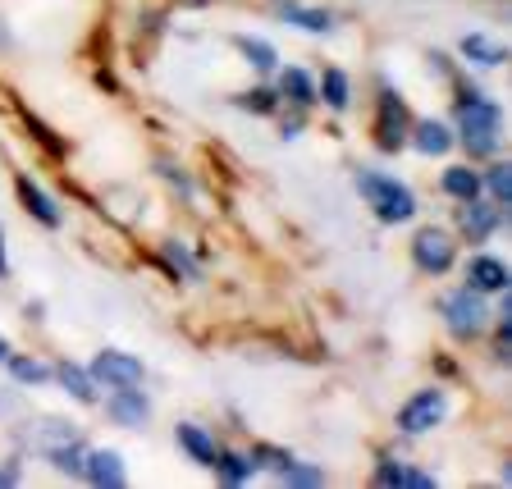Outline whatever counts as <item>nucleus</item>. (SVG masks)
Instances as JSON below:
<instances>
[{"label": "nucleus", "mask_w": 512, "mask_h": 489, "mask_svg": "<svg viewBox=\"0 0 512 489\" xmlns=\"http://www.w3.org/2000/svg\"><path fill=\"white\" fill-rule=\"evenodd\" d=\"M444 192L458 197V202H471V197H480V174L467 170V165H453V170L444 174Z\"/></svg>", "instance_id": "nucleus-21"}, {"label": "nucleus", "mask_w": 512, "mask_h": 489, "mask_svg": "<svg viewBox=\"0 0 512 489\" xmlns=\"http://www.w3.org/2000/svg\"><path fill=\"white\" fill-rule=\"evenodd\" d=\"M60 384L69 389V394L78 398V403H96V384H92V371H83V366H74V362H60Z\"/></svg>", "instance_id": "nucleus-19"}, {"label": "nucleus", "mask_w": 512, "mask_h": 489, "mask_svg": "<svg viewBox=\"0 0 512 489\" xmlns=\"http://www.w3.org/2000/svg\"><path fill=\"white\" fill-rule=\"evenodd\" d=\"M92 380H101L106 389H128V384H142V362L133 357V352H96L92 362Z\"/></svg>", "instance_id": "nucleus-7"}, {"label": "nucleus", "mask_w": 512, "mask_h": 489, "mask_svg": "<svg viewBox=\"0 0 512 489\" xmlns=\"http://www.w3.org/2000/svg\"><path fill=\"white\" fill-rule=\"evenodd\" d=\"M448 403H444V389H421L416 398H407L403 412H398V430L403 435H426V430H435L439 421H444Z\"/></svg>", "instance_id": "nucleus-5"}, {"label": "nucleus", "mask_w": 512, "mask_h": 489, "mask_svg": "<svg viewBox=\"0 0 512 489\" xmlns=\"http://www.w3.org/2000/svg\"><path fill=\"white\" fill-rule=\"evenodd\" d=\"M46 458H51V467H55V471H69V476H83V458H87V453L74 444V439H69V444L51 448Z\"/></svg>", "instance_id": "nucleus-24"}, {"label": "nucleus", "mask_w": 512, "mask_h": 489, "mask_svg": "<svg viewBox=\"0 0 512 489\" xmlns=\"http://www.w3.org/2000/svg\"><path fill=\"white\" fill-rule=\"evenodd\" d=\"M170 261H174V266H179V270H188V279H197V266H192V261H188V252H183L179 243H170Z\"/></svg>", "instance_id": "nucleus-30"}, {"label": "nucleus", "mask_w": 512, "mask_h": 489, "mask_svg": "<svg viewBox=\"0 0 512 489\" xmlns=\"http://www.w3.org/2000/svg\"><path fill=\"white\" fill-rule=\"evenodd\" d=\"M19 202H23V211L37 215L46 229H60V224H64V211L51 202V197H46L42 188H37V183L28 179V174H19Z\"/></svg>", "instance_id": "nucleus-10"}, {"label": "nucleus", "mask_w": 512, "mask_h": 489, "mask_svg": "<svg viewBox=\"0 0 512 489\" xmlns=\"http://www.w3.org/2000/svg\"><path fill=\"white\" fill-rule=\"evenodd\" d=\"M5 357H10V343H5V339H0V362H5Z\"/></svg>", "instance_id": "nucleus-33"}, {"label": "nucleus", "mask_w": 512, "mask_h": 489, "mask_svg": "<svg viewBox=\"0 0 512 489\" xmlns=\"http://www.w3.org/2000/svg\"><path fill=\"white\" fill-rule=\"evenodd\" d=\"M412 261L421 275H444V270L453 266V238H448L444 229H421V234L412 238Z\"/></svg>", "instance_id": "nucleus-6"}, {"label": "nucleus", "mask_w": 512, "mask_h": 489, "mask_svg": "<svg viewBox=\"0 0 512 489\" xmlns=\"http://www.w3.org/2000/svg\"><path fill=\"white\" fill-rule=\"evenodd\" d=\"M458 128H462V147L471 156H494L499 151V133H503V110L494 101H485L480 92H462L458 96Z\"/></svg>", "instance_id": "nucleus-1"}, {"label": "nucleus", "mask_w": 512, "mask_h": 489, "mask_svg": "<svg viewBox=\"0 0 512 489\" xmlns=\"http://www.w3.org/2000/svg\"><path fill=\"white\" fill-rule=\"evenodd\" d=\"M215 476L224 480V485H243V480L256 476V462L243 458V453H215Z\"/></svg>", "instance_id": "nucleus-16"}, {"label": "nucleus", "mask_w": 512, "mask_h": 489, "mask_svg": "<svg viewBox=\"0 0 512 489\" xmlns=\"http://www.w3.org/2000/svg\"><path fill=\"white\" fill-rule=\"evenodd\" d=\"M503 220V206H485L471 197L467 206H462V234L471 238V243H480V238H490L494 234V224Z\"/></svg>", "instance_id": "nucleus-12"}, {"label": "nucleus", "mask_w": 512, "mask_h": 489, "mask_svg": "<svg viewBox=\"0 0 512 489\" xmlns=\"http://www.w3.org/2000/svg\"><path fill=\"white\" fill-rule=\"evenodd\" d=\"M238 106L252 110V115H270V110L279 106V96L266 92V87H256V92H243V96H238Z\"/></svg>", "instance_id": "nucleus-28"}, {"label": "nucleus", "mask_w": 512, "mask_h": 489, "mask_svg": "<svg viewBox=\"0 0 512 489\" xmlns=\"http://www.w3.org/2000/svg\"><path fill=\"white\" fill-rule=\"evenodd\" d=\"M279 14H284L288 23H298L302 32H330V28H334V19H330L325 10H307V5H288V0L279 5Z\"/></svg>", "instance_id": "nucleus-22"}, {"label": "nucleus", "mask_w": 512, "mask_h": 489, "mask_svg": "<svg viewBox=\"0 0 512 489\" xmlns=\"http://www.w3.org/2000/svg\"><path fill=\"white\" fill-rule=\"evenodd\" d=\"M371 128H375V147H380V151H398V147H403L407 128H412L403 96L384 87V92H380V110H375V124Z\"/></svg>", "instance_id": "nucleus-4"}, {"label": "nucleus", "mask_w": 512, "mask_h": 489, "mask_svg": "<svg viewBox=\"0 0 512 489\" xmlns=\"http://www.w3.org/2000/svg\"><path fill=\"white\" fill-rule=\"evenodd\" d=\"M412 147L421 151V156H444V151L453 147V133H448L439 119H421V124L412 128Z\"/></svg>", "instance_id": "nucleus-13"}, {"label": "nucleus", "mask_w": 512, "mask_h": 489, "mask_svg": "<svg viewBox=\"0 0 512 489\" xmlns=\"http://www.w3.org/2000/svg\"><path fill=\"white\" fill-rule=\"evenodd\" d=\"M106 412L115 416V426L142 430V426H147V416H151V403H147V394H142L138 384H128V389H115V394H110Z\"/></svg>", "instance_id": "nucleus-8"}, {"label": "nucleus", "mask_w": 512, "mask_h": 489, "mask_svg": "<svg viewBox=\"0 0 512 489\" xmlns=\"http://www.w3.org/2000/svg\"><path fill=\"white\" fill-rule=\"evenodd\" d=\"M83 476L101 489H119L128 480V471H124V458H119L115 448H92L83 458Z\"/></svg>", "instance_id": "nucleus-9"}, {"label": "nucleus", "mask_w": 512, "mask_h": 489, "mask_svg": "<svg viewBox=\"0 0 512 489\" xmlns=\"http://www.w3.org/2000/svg\"><path fill=\"white\" fill-rule=\"evenodd\" d=\"M439 311H444V325L453 339H476L485 325H490V311H485V302H480L476 288H458V293H448L444 302H439Z\"/></svg>", "instance_id": "nucleus-3"}, {"label": "nucleus", "mask_w": 512, "mask_h": 489, "mask_svg": "<svg viewBox=\"0 0 512 489\" xmlns=\"http://www.w3.org/2000/svg\"><path fill=\"white\" fill-rule=\"evenodd\" d=\"M5 270H10V261H5V238H0V279H5Z\"/></svg>", "instance_id": "nucleus-32"}, {"label": "nucleus", "mask_w": 512, "mask_h": 489, "mask_svg": "<svg viewBox=\"0 0 512 489\" xmlns=\"http://www.w3.org/2000/svg\"><path fill=\"white\" fill-rule=\"evenodd\" d=\"M279 92H284L293 106H311V101H316V83H311L307 69H284V74H279Z\"/></svg>", "instance_id": "nucleus-17"}, {"label": "nucleus", "mask_w": 512, "mask_h": 489, "mask_svg": "<svg viewBox=\"0 0 512 489\" xmlns=\"http://www.w3.org/2000/svg\"><path fill=\"white\" fill-rule=\"evenodd\" d=\"M238 51L247 55V64H252V69H261V74H270V69H275V46L270 42H261V37H238Z\"/></svg>", "instance_id": "nucleus-23"}, {"label": "nucleus", "mask_w": 512, "mask_h": 489, "mask_svg": "<svg viewBox=\"0 0 512 489\" xmlns=\"http://www.w3.org/2000/svg\"><path fill=\"white\" fill-rule=\"evenodd\" d=\"M279 480H284V485H325V471H320V467H307V462H293V458H288L284 467H279Z\"/></svg>", "instance_id": "nucleus-25"}, {"label": "nucleus", "mask_w": 512, "mask_h": 489, "mask_svg": "<svg viewBox=\"0 0 512 489\" xmlns=\"http://www.w3.org/2000/svg\"><path fill=\"white\" fill-rule=\"evenodd\" d=\"M10 371H14V380H19V384H46V380H51V366H42V362H28V357H14V362H10Z\"/></svg>", "instance_id": "nucleus-27"}, {"label": "nucleus", "mask_w": 512, "mask_h": 489, "mask_svg": "<svg viewBox=\"0 0 512 489\" xmlns=\"http://www.w3.org/2000/svg\"><path fill=\"white\" fill-rule=\"evenodd\" d=\"M252 458H261V462H256V467H270V471H279V467H284V462H288V453H279V448H256Z\"/></svg>", "instance_id": "nucleus-29"}, {"label": "nucleus", "mask_w": 512, "mask_h": 489, "mask_svg": "<svg viewBox=\"0 0 512 489\" xmlns=\"http://www.w3.org/2000/svg\"><path fill=\"white\" fill-rule=\"evenodd\" d=\"M320 101L330 110H348L352 87H348V74H343V69H325V78H320Z\"/></svg>", "instance_id": "nucleus-20"}, {"label": "nucleus", "mask_w": 512, "mask_h": 489, "mask_svg": "<svg viewBox=\"0 0 512 489\" xmlns=\"http://www.w3.org/2000/svg\"><path fill=\"white\" fill-rule=\"evenodd\" d=\"M357 192L366 197V206L375 211V220H384V224H403V220L416 215V197L398 179H389V174L362 170L357 174Z\"/></svg>", "instance_id": "nucleus-2"}, {"label": "nucleus", "mask_w": 512, "mask_h": 489, "mask_svg": "<svg viewBox=\"0 0 512 489\" xmlns=\"http://www.w3.org/2000/svg\"><path fill=\"white\" fill-rule=\"evenodd\" d=\"M174 439H179V444L188 448L197 467H215V453H220V448H215V439L206 435L202 426H188V421H183V426L174 430Z\"/></svg>", "instance_id": "nucleus-14"}, {"label": "nucleus", "mask_w": 512, "mask_h": 489, "mask_svg": "<svg viewBox=\"0 0 512 489\" xmlns=\"http://www.w3.org/2000/svg\"><path fill=\"white\" fill-rule=\"evenodd\" d=\"M467 279V288H476V293H508V266L499 256H476L467 266Z\"/></svg>", "instance_id": "nucleus-11"}, {"label": "nucleus", "mask_w": 512, "mask_h": 489, "mask_svg": "<svg viewBox=\"0 0 512 489\" xmlns=\"http://www.w3.org/2000/svg\"><path fill=\"white\" fill-rule=\"evenodd\" d=\"M462 55L476 60V64H503L508 60V51H503L499 42H490L485 32H467V37H462Z\"/></svg>", "instance_id": "nucleus-18"}, {"label": "nucleus", "mask_w": 512, "mask_h": 489, "mask_svg": "<svg viewBox=\"0 0 512 489\" xmlns=\"http://www.w3.org/2000/svg\"><path fill=\"white\" fill-rule=\"evenodd\" d=\"M375 480H380V485H416V489H430V485H435V476H426V471H412V467H403V462H389V458L375 467Z\"/></svg>", "instance_id": "nucleus-15"}, {"label": "nucleus", "mask_w": 512, "mask_h": 489, "mask_svg": "<svg viewBox=\"0 0 512 489\" xmlns=\"http://www.w3.org/2000/svg\"><path fill=\"white\" fill-rule=\"evenodd\" d=\"M0 485H19V471L5 467V471H0Z\"/></svg>", "instance_id": "nucleus-31"}, {"label": "nucleus", "mask_w": 512, "mask_h": 489, "mask_svg": "<svg viewBox=\"0 0 512 489\" xmlns=\"http://www.w3.org/2000/svg\"><path fill=\"white\" fill-rule=\"evenodd\" d=\"M485 183H490L494 206H512V170L508 165H494V170L485 174Z\"/></svg>", "instance_id": "nucleus-26"}]
</instances>
